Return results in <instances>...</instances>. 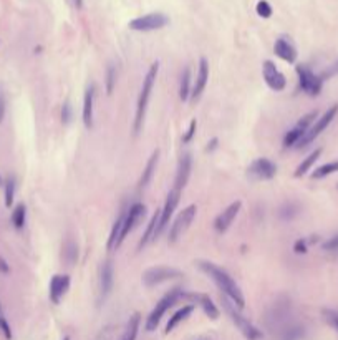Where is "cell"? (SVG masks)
<instances>
[{"label": "cell", "instance_id": "obj_11", "mask_svg": "<svg viewBox=\"0 0 338 340\" xmlns=\"http://www.w3.org/2000/svg\"><path fill=\"white\" fill-rule=\"evenodd\" d=\"M169 24V19L161 12H153L148 15H143L138 19H133L130 22V28L134 32H153L166 27Z\"/></svg>", "mask_w": 338, "mask_h": 340}, {"label": "cell", "instance_id": "obj_22", "mask_svg": "<svg viewBox=\"0 0 338 340\" xmlns=\"http://www.w3.org/2000/svg\"><path fill=\"white\" fill-rule=\"evenodd\" d=\"M93 106H95V85H88L83 97V124L86 130L93 128Z\"/></svg>", "mask_w": 338, "mask_h": 340}, {"label": "cell", "instance_id": "obj_26", "mask_svg": "<svg viewBox=\"0 0 338 340\" xmlns=\"http://www.w3.org/2000/svg\"><path fill=\"white\" fill-rule=\"evenodd\" d=\"M307 330L302 324L290 322L280 330V340H304Z\"/></svg>", "mask_w": 338, "mask_h": 340}, {"label": "cell", "instance_id": "obj_6", "mask_svg": "<svg viewBox=\"0 0 338 340\" xmlns=\"http://www.w3.org/2000/svg\"><path fill=\"white\" fill-rule=\"evenodd\" d=\"M336 113H338V105H333V106H330L324 115L318 116L317 120H315V123L309 128V131L305 133V136L297 143V146H295L297 150H304V148L310 146L315 141V139H317L322 135V133H324L330 127V124H332V121L335 120Z\"/></svg>", "mask_w": 338, "mask_h": 340}, {"label": "cell", "instance_id": "obj_38", "mask_svg": "<svg viewBox=\"0 0 338 340\" xmlns=\"http://www.w3.org/2000/svg\"><path fill=\"white\" fill-rule=\"evenodd\" d=\"M322 317H324V320L330 327L335 332H338V310L336 309H324L322 310Z\"/></svg>", "mask_w": 338, "mask_h": 340}, {"label": "cell", "instance_id": "obj_35", "mask_svg": "<svg viewBox=\"0 0 338 340\" xmlns=\"http://www.w3.org/2000/svg\"><path fill=\"white\" fill-rule=\"evenodd\" d=\"M27 223V208L25 204H17L12 211V224L15 229H24Z\"/></svg>", "mask_w": 338, "mask_h": 340}, {"label": "cell", "instance_id": "obj_5", "mask_svg": "<svg viewBox=\"0 0 338 340\" xmlns=\"http://www.w3.org/2000/svg\"><path fill=\"white\" fill-rule=\"evenodd\" d=\"M179 299H183V291L181 289H172L169 292H166L159 299V302L156 304V307L151 310V314L148 315L146 319V330L153 332L156 330V327L159 325L161 319L164 317V314L168 312V310L176 304Z\"/></svg>", "mask_w": 338, "mask_h": 340}, {"label": "cell", "instance_id": "obj_41", "mask_svg": "<svg viewBox=\"0 0 338 340\" xmlns=\"http://www.w3.org/2000/svg\"><path fill=\"white\" fill-rule=\"evenodd\" d=\"M336 75H338V60L333 62L332 65H328V68L320 73V78L325 81V80H330V78H333Z\"/></svg>", "mask_w": 338, "mask_h": 340}, {"label": "cell", "instance_id": "obj_32", "mask_svg": "<svg viewBox=\"0 0 338 340\" xmlns=\"http://www.w3.org/2000/svg\"><path fill=\"white\" fill-rule=\"evenodd\" d=\"M159 214H161V211H156V212L153 214L151 221H149V223H148L146 231H145V234H143V239H141V242H139V249H143L149 241L154 239L156 227H157V224H159Z\"/></svg>", "mask_w": 338, "mask_h": 340}, {"label": "cell", "instance_id": "obj_12", "mask_svg": "<svg viewBox=\"0 0 338 340\" xmlns=\"http://www.w3.org/2000/svg\"><path fill=\"white\" fill-rule=\"evenodd\" d=\"M145 216H146V206L143 203H134L130 206V209H126L123 229H121V234H119V241H118V247L124 242L126 236L134 231V227L141 223Z\"/></svg>", "mask_w": 338, "mask_h": 340}, {"label": "cell", "instance_id": "obj_23", "mask_svg": "<svg viewBox=\"0 0 338 340\" xmlns=\"http://www.w3.org/2000/svg\"><path fill=\"white\" fill-rule=\"evenodd\" d=\"M274 51L277 57L282 58V60L287 63H295V60H297V48L294 47V43L287 39H283V37L275 42Z\"/></svg>", "mask_w": 338, "mask_h": 340}, {"label": "cell", "instance_id": "obj_29", "mask_svg": "<svg viewBox=\"0 0 338 340\" xmlns=\"http://www.w3.org/2000/svg\"><path fill=\"white\" fill-rule=\"evenodd\" d=\"M139 325H141V315L139 314H133L128 320L126 327L123 330V335L119 337V340H136L138 332H139Z\"/></svg>", "mask_w": 338, "mask_h": 340}, {"label": "cell", "instance_id": "obj_40", "mask_svg": "<svg viewBox=\"0 0 338 340\" xmlns=\"http://www.w3.org/2000/svg\"><path fill=\"white\" fill-rule=\"evenodd\" d=\"M255 10H257V13L262 19H269L270 15H272V7H270L267 0H260L257 7H255Z\"/></svg>", "mask_w": 338, "mask_h": 340}, {"label": "cell", "instance_id": "obj_10", "mask_svg": "<svg viewBox=\"0 0 338 340\" xmlns=\"http://www.w3.org/2000/svg\"><path fill=\"white\" fill-rule=\"evenodd\" d=\"M317 118H318V112H317V110H315V112H310V113L304 115V116L295 123L294 128L285 133V136H283V146H285V148L297 146V143L305 136V133L309 131V128L315 123V120H317Z\"/></svg>", "mask_w": 338, "mask_h": 340}, {"label": "cell", "instance_id": "obj_21", "mask_svg": "<svg viewBox=\"0 0 338 340\" xmlns=\"http://www.w3.org/2000/svg\"><path fill=\"white\" fill-rule=\"evenodd\" d=\"M70 289V277L68 276H62V274H55L50 280V300L54 304H60V300L66 294V291Z\"/></svg>", "mask_w": 338, "mask_h": 340}, {"label": "cell", "instance_id": "obj_50", "mask_svg": "<svg viewBox=\"0 0 338 340\" xmlns=\"http://www.w3.org/2000/svg\"><path fill=\"white\" fill-rule=\"evenodd\" d=\"M63 340H70V337H65V338H63Z\"/></svg>", "mask_w": 338, "mask_h": 340}, {"label": "cell", "instance_id": "obj_51", "mask_svg": "<svg viewBox=\"0 0 338 340\" xmlns=\"http://www.w3.org/2000/svg\"><path fill=\"white\" fill-rule=\"evenodd\" d=\"M2 317H4V315H2V312H0V319H2Z\"/></svg>", "mask_w": 338, "mask_h": 340}, {"label": "cell", "instance_id": "obj_7", "mask_svg": "<svg viewBox=\"0 0 338 340\" xmlns=\"http://www.w3.org/2000/svg\"><path fill=\"white\" fill-rule=\"evenodd\" d=\"M297 75H298V86L304 93L309 97H318L324 88V80L317 75L309 65H297Z\"/></svg>", "mask_w": 338, "mask_h": 340}, {"label": "cell", "instance_id": "obj_18", "mask_svg": "<svg viewBox=\"0 0 338 340\" xmlns=\"http://www.w3.org/2000/svg\"><path fill=\"white\" fill-rule=\"evenodd\" d=\"M191 169H192V158L189 153H186L177 161L176 176H174V189L183 191L186 188V184L189 181V176H191Z\"/></svg>", "mask_w": 338, "mask_h": 340}, {"label": "cell", "instance_id": "obj_25", "mask_svg": "<svg viewBox=\"0 0 338 340\" xmlns=\"http://www.w3.org/2000/svg\"><path fill=\"white\" fill-rule=\"evenodd\" d=\"M124 214H126V209H121V211H119V214H118L116 221L113 223V227H111V231H110V238H108V242H106V249L108 250L118 249V241H119V234H121V229H123Z\"/></svg>", "mask_w": 338, "mask_h": 340}, {"label": "cell", "instance_id": "obj_43", "mask_svg": "<svg viewBox=\"0 0 338 340\" xmlns=\"http://www.w3.org/2000/svg\"><path fill=\"white\" fill-rule=\"evenodd\" d=\"M307 250H309V239H305V238L297 239L294 244V253L295 254H307Z\"/></svg>", "mask_w": 338, "mask_h": 340}, {"label": "cell", "instance_id": "obj_3", "mask_svg": "<svg viewBox=\"0 0 338 340\" xmlns=\"http://www.w3.org/2000/svg\"><path fill=\"white\" fill-rule=\"evenodd\" d=\"M221 302H222L224 310L229 314L230 320L234 322L236 327L240 330V334H242L247 340H262V337H264L262 330H259L249 319H247V317H244L242 314H240V309L234 304V302L229 300L225 295L224 297L221 295Z\"/></svg>", "mask_w": 338, "mask_h": 340}, {"label": "cell", "instance_id": "obj_9", "mask_svg": "<svg viewBox=\"0 0 338 340\" xmlns=\"http://www.w3.org/2000/svg\"><path fill=\"white\" fill-rule=\"evenodd\" d=\"M196 214H198L196 204H189L187 208H184L181 212L177 214V218L174 219V223L171 224V229H169V238L168 239H169L171 244L177 242L179 239L183 238V234L191 227L192 221L196 219Z\"/></svg>", "mask_w": 338, "mask_h": 340}, {"label": "cell", "instance_id": "obj_45", "mask_svg": "<svg viewBox=\"0 0 338 340\" xmlns=\"http://www.w3.org/2000/svg\"><path fill=\"white\" fill-rule=\"evenodd\" d=\"M0 329H2V332H4V335H5L7 340H12V329H10V325H9V322H7L5 317L0 319Z\"/></svg>", "mask_w": 338, "mask_h": 340}, {"label": "cell", "instance_id": "obj_31", "mask_svg": "<svg viewBox=\"0 0 338 340\" xmlns=\"http://www.w3.org/2000/svg\"><path fill=\"white\" fill-rule=\"evenodd\" d=\"M62 257L63 261L66 262V265H75L78 262V244L68 239L65 244H63V253H62Z\"/></svg>", "mask_w": 338, "mask_h": 340}, {"label": "cell", "instance_id": "obj_37", "mask_svg": "<svg viewBox=\"0 0 338 340\" xmlns=\"http://www.w3.org/2000/svg\"><path fill=\"white\" fill-rule=\"evenodd\" d=\"M116 77H118V70H116V65L110 63L108 68H106V80H104V85H106V93L111 95L113 90L116 86Z\"/></svg>", "mask_w": 338, "mask_h": 340}, {"label": "cell", "instance_id": "obj_4", "mask_svg": "<svg viewBox=\"0 0 338 340\" xmlns=\"http://www.w3.org/2000/svg\"><path fill=\"white\" fill-rule=\"evenodd\" d=\"M290 315H292V304L287 297L277 299L272 307L267 310L265 315V324L270 330H282L285 325L290 324Z\"/></svg>", "mask_w": 338, "mask_h": 340}, {"label": "cell", "instance_id": "obj_14", "mask_svg": "<svg viewBox=\"0 0 338 340\" xmlns=\"http://www.w3.org/2000/svg\"><path fill=\"white\" fill-rule=\"evenodd\" d=\"M262 75H264V80L267 86L274 92H283L285 86H287V80H285V75L277 68L274 62L265 60L264 65H262Z\"/></svg>", "mask_w": 338, "mask_h": 340}, {"label": "cell", "instance_id": "obj_30", "mask_svg": "<svg viewBox=\"0 0 338 340\" xmlns=\"http://www.w3.org/2000/svg\"><path fill=\"white\" fill-rule=\"evenodd\" d=\"M191 68L186 66L181 73V81H179V98L183 101H187L191 98V92H192V86H191Z\"/></svg>", "mask_w": 338, "mask_h": 340}, {"label": "cell", "instance_id": "obj_16", "mask_svg": "<svg viewBox=\"0 0 338 340\" xmlns=\"http://www.w3.org/2000/svg\"><path fill=\"white\" fill-rule=\"evenodd\" d=\"M240 208H242V203L234 201V203H230L222 212L217 214L216 219H214V229H216V231L219 232V234H224L225 231H227V229L232 226V223L236 221Z\"/></svg>", "mask_w": 338, "mask_h": 340}, {"label": "cell", "instance_id": "obj_33", "mask_svg": "<svg viewBox=\"0 0 338 340\" xmlns=\"http://www.w3.org/2000/svg\"><path fill=\"white\" fill-rule=\"evenodd\" d=\"M300 211H302V208H300L298 203L289 201V203H285L282 208H280L279 216H280L282 221H294V219L298 216V214H300Z\"/></svg>", "mask_w": 338, "mask_h": 340}, {"label": "cell", "instance_id": "obj_19", "mask_svg": "<svg viewBox=\"0 0 338 340\" xmlns=\"http://www.w3.org/2000/svg\"><path fill=\"white\" fill-rule=\"evenodd\" d=\"M183 299H189L192 300L194 304H198L202 310H204V314L209 317V319L212 320H217L219 319V309L217 306L212 302V299L209 297L207 294H187V292H183Z\"/></svg>", "mask_w": 338, "mask_h": 340}, {"label": "cell", "instance_id": "obj_34", "mask_svg": "<svg viewBox=\"0 0 338 340\" xmlns=\"http://www.w3.org/2000/svg\"><path fill=\"white\" fill-rule=\"evenodd\" d=\"M333 173H338V159L325 163V165L318 166L312 173V180H324V178H327V176L333 174Z\"/></svg>", "mask_w": 338, "mask_h": 340}, {"label": "cell", "instance_id": "obj_42", "mask_svg": "<svg viewBox=\"0 0 338 340\" xmlns=\"http://www.w3.org/2000/svg\"><path fill=\"white\" fill-rule=\"evenodd\" d=\"M196 128H198V121L196 120H192L191 123H189V128H187V131L183 135V143H191L192 141V138L196 136Z\"/></svg>", "mask_w": 338, "mask_h": 340}, {"label": "cell", "instance_id": "obj_48", "mask_svg": "<svg viewBox=\"0 0 338 340\" xmlns=\"http://www.w3.org/2000/svg\"><path fill=\"white\" fill-rule=\"evenodd\" d=\"M5 108H7L5 106V100L0 97V123H2L4 118H5Z\"/></svg>", "mask_w": 338, "mask_h": 340}, {"label": "cell", "instance_id": "obj_2", "mask_svg": "<svg viewBox=\"0 0 338 340\" xmlns=\"http://www.w3.org/2000/svg\"><path fill=\"white\" fill-rule=\"evenodd\" d=\"M157 73H159V62H154L151 66H149L146 77H145V80H143L141 93H139L138 103H136V113H134V121H133L134 135H139L141 130H143V124H145L149 98H151V93H153V88H154V83H156Z\"/></svg>", "mask_w": 338, "mask_h": 340}, {"label": "cell", "instance_id": "obj_47", "mask_svg": "<svg viewBox=\"0 0 338 340\" xmlns=\"http://www.w3.org/2000/svg\"><path fill=\"white\" fill-rule=\"evenodd\" d=\"M217 146H219V139H217V138H212V139H211V141H209V143H207V148H206V151H209V153H212V151L216 150V148H217Z\"/></svg>", "mask_w": 338, "mask_h": 340}, {"label": "cell", "instance_id": "obj_15", "mask_svg": "<svg viewBox=\"0 0 338 340\" xmlns=\"http://www.w3.org/2000/svg\"><path fill=\"white\" fill-rule=\"evenodd\" d=\"M179 199H181V191L172 188V189L169 191L168 198H166V203H164V208L161 209V214H159V224H157V227H156L154 239L164 231V227H166V226L169 224V219H171V216H172V212H174L176 206L179 204Z\"/></svg>", "mask_w": 338, "mask_h": 340}, {"label": "cell", "instance_id": "obj_24", "mask_svg": "<svg viewBox=\"0 0 338 340\" xmlns=\"http://www.w3.org/2000/svg\"><path fill=\"white\" fill-rule=\"evenodd\" d=\"M157 159H159V150H154L151 153V156H149L145 169H143L141 178H139V188L141 189H145L148 184L153 181L154 173H156V166H157Z\"/></svg>", "mask_w": 338, "mask_h": 340}, {"label": "cell", "instance_id": "obj_36", "mask_svg": "<svg viewBox=\"0 0 338 340\" xmlns=\"http://www.w3.org/2000/svg\"><path fill=\"white\" fill-rule=\"evenodd\" d=\"M15 191H17V183H15L13 176H9L4 183V198H5V206L12 208L15 201Z\"/></svg>", "mask_w": 338, "mask_h": 340}, {"label": "cell", "instance_id": "obj_1", "mask_svg": "<svg viewBox=\"0 0 338 340\" xmlns=\"http://www.w3.org/2000/svg\"><path fill=\"white\" fill-rule=\"evenodd\" d=\"M198 267L204 272L206 276H209L214 280V284L222 291L225 297L234 302L240 310L244 309L245 306L244 294L240 291V287L237 285L236 280L229 276L227 271H224L219 265H216L214 262H209V261H198Z\"/></svg>", "mask_w": 338, "mask_h": 340}, {"label": "cell", "instance_id": "obj_17", "mask_svg": "<svg viewBox=\"0 0 338 340\" xmlns=\"http://www.w3.org/2000/svg\"><path fill=\"white\" fill-rule=\"evenodd\" d=\"M113 284H115V267H113L111 261L103 262L100 271V300L104 302L113 291Z\"/></svg>", "mask_w": 338, "mask_h": 340}, {"label": "cell", "instance_id": "obj_27", "mask_svg": "<svg viewBox=\"0 0 338 340\" xmlns=\"http://www.w3.org/2000/svg\"><path fill=\"white\" fill-rule=\"evenodd\" d=\"M322 151H324L322 148H317V150H313V151L309 154V156H307L302 163H300V165L297 166V169H295V173H294L295 178H302V176H305L307 173L310 171L315 163H317L318 158L322 156Z\"/></svg>", "mask_w": 338, "mask_h": 340}, {"label": "cell", "instance_id": "obj_44", "mask_svg": "<svg viewBox=\"0 0 338 340\" xmlns=\"http://www.w3.org/2000/svg\"><path fill=\"white\" fill-rule=\"evenodd\" d=\"M62 121L63 124H68L72 121V105L68 101L63 103V108H62Z\"/></svg>", "mask_w": 338, "mask_h": 340}, {"label": "cell", "instance_id": "obj_49", "mask_svg": "<svg viewBox=\"0 0 338 340\" xmlns=\"http://www.w3.org/2000/svg\"><path fill=\"white\" fill-rule=\"evenodd\" d=\"M73 2V5H75V9H81V7H83V0H72Z\"/></svg>", "mask_w": 338, "mask_h": 340}, {"label": "cell", "instance_id": "obj_13", "mask_svg": "<svg viewBox=\"0 0 338 340\" xmlns=\"http://www.w3.org/2000/svg\"><path fill=\"white\" fill-rule=\"evenodd\" d=\"M275 174H277V165L267 158H257L247 168V176L254 181H269L275 178Z\"/></svg>", "mask_w": 338, "mask_h": 340}, {"label": "cell", "instance_id": "obj_39", "mask_svg": "<svg viewBox=\"0 0 338 340\" xmlns=\"http://www.w3.org/2000/svg\"><path fill=\"white\" fill-rule=\"evenodd\" d=\"M322 250H325L328 254H338V232L322 242Z\"/></svg>", "mask_w": 338, "mask_h": 340}, {"label": "cell", "instance_id": "obj_28", "mask_svg": "<svg viewBox=\"0 0 338 340\" xmlns=\"http://www.w3.org/2000/svg\"><path fill=\"white\" fill-rule=\"evenodd\" d=\"M192 310H194V306H192V304L184 306V307H181L179 310H176V312L172 314V317H169V320H168V324H166V334H169V332L174 330L183 320H186L187 317L192 314Z\"/></svg>", "mask_w": 338, "mask_h": 340}, {"label": "cell", "instance_id": "obj_46", "mask_svg": "<svg viewBox=\"0 0 338 340\" xmlns=\"http://www.w3.org/2000/svg\"><path fill=\"white\" fill-rule=\"evenodd\" d=\"M0 272H2V274H9L10 272V265L4 259V257H0Z\"/></svg>", "mask_w": 338, "mask_h": 340}, {"label": "cell", "instance_id": "obj_8", "mask_svg": "<svg viewBox=\"0 0 338 340\" xmlns=\"http://www.w3.org/2000/svg\"><path fill=\"white\" fill-rule=\"evenodd\" d=\"M183 277V272L176 269V267H168V265H156V267H149L143 272V284L146 287H154L159 285L163 282H168V280Z\"/></svg>", "mask_w": 338, "mask_h": 340}, {"label": "cell", "instance_id": "obj_20", "mask_svg": "<svg viewBox=\"0 0 338 340\" xmlns=\"http://www.w3.org/2000/svg\"><path fill=\"white\" fill-rule=\"evenodd\" d=\"M207 81H209V63H207L206 58H201L196 81H194V86H192V92H191V100L192 101H198L201 98L202 92H204L206 86H207Z\"/></svg>", "mask_w": 338, "mask_h": 340}, {"label": "cell", "instance_id": "obj_52", "mask_svg": "<svg viewBox=\"0 0 338 340\" xmlns=\"http://www.w3.org/2000/svg\"><path fill=\"white\" fill-rule=\"evenodd\" d=\"M0 184H2V180H0Z\"/></svg>", "mask_w": 338, "mask_h": 340}]
</instances>
